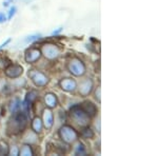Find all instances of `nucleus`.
<instances>
[{
	"label": "nucleus",
	"instance_id": "obj_1",
	"mask_svg": "<svg viewBox=\"0 0 158 156\" xmlns=\"http://www.w3.org/2000/svg\"><path fill=\"white\" fill-rule=\"evenodd\" d=\"M27 115L24 112H20L19 110L13 113V116L7 122V131L13 134H17L27 128Z\"/></svg>",
	"mask_w": 158,
	"mask_h": 156
},
{
	"label": "nucleus",
	"instance_id": "obj_2",
	"mask_svg": "<svg viewBox=\"0 0 158 156\" xmlns=\"http://www.w3.org/2000/svg\"><path fill=\"white\" fill-rule=\"evenodd\" d=\"M71 116L74 119V121L80 127H86L90 124L91 117L85 113V111L81 106H74L71 109Z\"/></svg>",
	"mask_w": 158,
	"mask_h": 156
},
{
	"label": "nucleus",
	"instance_id": "obj_3",
	"mask_svg": "<svg viewBox=\"0 0 158 156\" xmlns=\"http://www.w3.org/2000/svg\"><path fill=\"white\" fill-rule=\"evenodd\" d=\"M60 138L65 144H73L78 139V133L71 126H63L59 130Z\"/></svg>",
	"mask_w": 158,
	"mask_h": 156
},
{
	"label": "nucleus",
	"instance_id": "obj_4",
	"mask_svg": "<svg viewBox=\"0 0 158 156\" xmlns=\"http://www.w3.org/2000/svg\"><path fill=\"white\" fill-rule=\"evenodd\" d=\"M68 69L74 76H82L85 73V65L79 58L74 57L68 63Z\"/></svg>",
	"mask_w": 158,
	"mask_h": 156
},
{
	"label": "nucleus",
	"instance_id": "obj_5",
	"mask_svg": "<svg viewBox=\"0 0 158 156\" xmlns=\"http://www.w3.org/2000/svg\"><path fill=\"white\" fill-rule=\"evenodd\" d=\"M29 76L36 86H45L49 83V77L40 71L32 70L29 72Z\"/></svg>",
	"mask_w": 158,
	"mask_h": 156
},
{
	"label": "nucleus",
	"instance_id": "obj_6",
	"mask_svg": "<svg viewBox=\"0 0 158 156\" xmlns=\"http://www.w3.org/2000/svg\"><path fill=\"white\" fill-rule=\"evenodd\" d=\"M41 53L44 55V57L48 58L49 60H54L56 58L59 57L60 50L57 45L53 44V43H48V44H44L42 47Z\"/></svg>",
	"mask_w": 158,
	"mask_h": 156
},
{
	"label": "nucleus",
	"instance_id": "obj_7",
	"mask_svg": "<svg viewBox=\"0 0 158 156\" xmlns=\"http://www.w3.org/2000/svg\"><path fill=\"white\" fill-rule=\"evenodd\" d=\"M41 56H42L41 50H39V48H32L27 50L24 58L27 63H34L39 60L40 58H41Z\"/></svg>",
	"mask_w": 158,
	"mask_h": 156
},
{
	"label": "nucleus",
	"instance_id": "obj_8",
	"mask_svg": "<svg viewBox=\"0 0 158 156\" xmlns=\"http://www.w3.org/2000/svg\"><path fill=\"white\" fill-rule=\"evenodd\" d=\"M23 73V68L19 65H10L6 68V75L10 78H18Z\"/></svg>",
	"mask_w": 158,
	"mask_h": 156
},
{
	"label": "nucleus",
	"instance_id": "obj_9",
	"mask_svg": "<svg viewBox=\"0 0 158 156\" xmlns=\"http://www.w3.org/2000/svg\"><path fill=\"white\" fill-rule=\"evenodd\" d=\"M93 86H94V82L92 79L90 78L85 79V80L80 83V86H79V94L83 97L90 95L91 92L93 91Z\"/></svg>",
	"mask_w": 158,
	"mask_h": 156
},
{
	"label": "nucleus",
	"instance_id": "obj_10",
	"mask_svg": "<svg viewBox=\"0 0 158 156\" xmlns=\"http://www.w3.org/2000/svg\"><path fill=\"white\" fill-rule=\"evenodd\" d=\"M60 88L65 92H74L77 88V82L75 79L72 78H64L61 79L59 82Z\"/></svg>",
	"mask_w": 158,
	"mask_h": 156
},
{
	"label": "nucleus",
	"instance_id": "obj_11",
	"mask_svg": "<svg viewBox=\"0 0 158 156\" xmlns=\"http://www.w3.org/2000/svg\"><path fill=\"white\" fill-rule=\"evenodd\" d=\"M42 122H43V126L47 128L48 130L51 129L53 127V124H54V115H53L52 111L50 109H45L43 111Z\"/></svg>",
	"mask_w": 158,
	"mask_h": 156
},
{
	"label": "nucleus",
	"instance_id": "obj_12",
	"mask_svg": "<svg viewBox=\"0 0 158 156\" xmlns=\"http://www.w3.org/2000/svg\"><path fill=\"white\" fill-rule=\"evenodd\" d=\"M44 102H45V106H47L49 109L55 108V107L58 104L57 97H56L55 94H53V93H47V94H45Z\"/></svg>",
	"mask_w": 158,
	"mask_h": 156
},
{
	"label": "nucleus",
	"instance_id": "obj_13",
	"mask_svg": "<svg viewBox=\"0 0 158 156\" xmlns=\"http://www.w3.org/2000/svg\"><path fill=\"white\" fill-rule=\"evenodd\" d=\"M82 109L85 111V113L89 115L90 117H94L97 113V108L96 106L91 101H85L82 104Z\"/></svg>",
	"mask_w": 158,
	"mask_h": 156
},
{
	"label": "nucleus",
	"instance_id": "obj_14",
	"mask_svg": "<svg viewBox=\"0 0 158 156\" xmlns=\"http://www.w3.org/2000/svg\"><path fill=\"white\" fill-rule=\"evenodd\" d=\"M43 128V122L40 119V117H35L32 121V130L35 133H41Z\"/></svg>",
	"mask_w": 158,
	"mask_h": 156
},
{
	"label": "nucleus",
	"instance_id": "obj_15",
	"mask_svg": "<svg viewBox=\"0 0 158 156\" xmlns=\"http://www.w3.org/2000/svg\"><path fill=\"white\" fill-rule=\"evenodd\" d=\"M38 98V93L36 91H30L29 93L27 94V97H25V100L24 102L25 103H27V104H32V103H34L35 101H36V99Z\"/></svg>",
	"mask_w": 158,
	"mask_h": 156
},
{
	"label": "nucleus",
	"instance_id": "obj_16",
	"mask_svg": "<svg viewBox=\"0 0 158 156\" xmlns=\"http://www.w3.org/2000/svg\"><path fill=\"white\" fill-rule=\"evenodd\" d=\"M19 155L21 156H33L34 155V151H33L32 147L30 145H24L19 150Z\"/></svg>",
	"mask_w": 158,
	"mask_h": 156
},
{
	"label": "nucleus",
	"instance_id": "obj_17",
	"mask_svg": "<svg viewBox=\"0 0 158 156\" xmlns=\"http://www.w3.org/2000/svg\"><path fill=\"white\" fill-rule=\"evenodd\" d=\"M20 108H21V101H20V99L18 98L13 99L11 101V106H10V111H11L12 113H14V112L18 111Z\"/></svg>",
	"mask_w": 158,
	"mask_h": 156
},
{
	"label": "nucleus",
	"instance_id": "obj_18",
	"mask_svg": "<svg viewBox=\"0 0 158 156\" xmlns=\"http://www.w3.org/2000/svg\"><path fill=\"white\" fill-rule=\"evenodd\" d=\"M75 155H85L86 154V151H85V147L82 142H78L77 145L75 148Z\"/></svg>",
	"mask_w": 158,
	"mask_h": 156
},
{
	"label": "nucleus",
	"instance_id": "obj_19",
	"mask_svg": "<svg viewBox=\"0 0 158 156\" xmlns=\"http://www.w3.org/2000/svg\"><path fill=\"white\" fill-rule=\"evenodd\" d=\"M9 145L6 141H3V140H1L0 141V155H7L9 154Z\"/></svg>",
	"mask_w": 158,
	"mask_h": 156
},
{
	"label": "nucleus",
	"instance_id": "obj_20",
	"mask_svg": "<svg viewBox=\"0 0 158 156\" xmlns=\"http://www.w3.org/2000/svg\"><path fill=\"white\" fill-rule=\"evenodd\" d=\"M81 135H82L85 138H86V139H91V138L94 137V132H93V130L90 129V128H85V129L82 130Z\"/></svg>",
	"mask_w": 158,
	"mask_h": 156
},
{
	"label": "nucleus",
	"instance_id": "obj_21",
	"mask_svg": "<svg viewBox=\"0 0 158 156\" xmlns=\"http://www.w3.org/2000/svg\"><path fill=\"white\" fill-rule=\"evenodd\" d=\"M40 38H41V35L39 34H34V35H30V36H27L25 38V43H32V42H35L37 41V40H39Z\"/></svg>",
	"mask_w": 158,
	"mask_h": 156
},
{
	"label": "nucleus",
	"instance_id": "obj_22",
	"mask_svg": "<svg viewBox=\"0 0 158 156\" xmlns=\"http://www.w3.org/2000/svg\"><path fill=\"white\" fill-rule=\"evenodd\" d=\"M16 11H17L16 6H12L11 9H10V11H9V16H7V19H12L13 16L16 14Z\"/></svg>",
	"mask_w": 158,
	"mask_h": 156
},
{
	"label": "nucleus",
	"instance_id": "obj_23",
	"mask_svg": "<svg viewBox=\"0 0 158 156\" xmlns=\"http://www.w3.org/2000/svg\"><path fill=\"white\" fill-rule=\"evenodd\" d=\"M9 154H11V155H19L18 148H17L16 145H14V147H13L12 149H11V151H9Z\"/></svg>",
	"mask_w": 158,
	"mask_h": 156
},
{
	"label": "nucleus",
	"instance_id": "obj_24",
	"mask_svg": "<svg viewBox=\"0 0 158 156\" xmlns=\"http://www.w3.org/2000/svg\"><path fill=\"white\" fill-rule=\"evenodd\" d=\"M6 21V16L3 14V13L0 12V23H3V22Z\"/></svg>",
	"mask_w": 158,
	"mask_h": 156
},
{
	"label": "nucleus",
	"instance_id": "obj_25",
	"mask_svg": "<svg viewBox=\"0 0 158 156\" xmlns=\"http://www.w3.org/2000/svg\"><path fill=\"white\" fill-rule=\"evenodd\" d=\"M100 92H101V89L100 88H97V90H96V99H97L98 101H100Z\"/></svg>",
	"mask_w": 158,
	"mask_h": 156
},
{
	"label": "nucleus",
	"instance_id": "obj_26",
	"mask_svg": "<svg viewBox=\"0 0 158 156\" xmlns=\"http://www.w3.org/2000/svg\"><path fill=\"white\" fill-rule=\"evenodd\" d=\"M61 31H62V27H58L57 30H56V31H54V32L52 33V35H53V36H54V35H57V34H59V33L61 32Z\"/></svg>",
	"mask_w": 158,
	"mask_h": 156
},
{
	"label": "nucleus",
	"instance_id": "obj_27",
	"mask_svg": "<svg viewBox=\"0 0 158 156\" xmlns=\"http://www.w3.org/2000/svg\"><path fill=\"white\" fill-rule=\"evenodd\" d=\"M10 42H11V39H7L6 42L2 43V44L0 45V50H1V48H3L4 47H6V44H7V43H10Z\"/></svg>",
	"mask_w": 158,
	"mask_h": 156
},
{
	"label": "nucleus",
	"instance_id": "obj_28",
	"mask_svg": "<svg viewBox=\"0 0 158 156\" xmlns=\"http://www.w3.org/2000/svg\"><path fill=\"white\" fill-rule=\"evenodd\" d=\"M9 6V1L3 2V6Z\"/></svg>",
	"mask_w": 158,
	"mask_h": 156
},
{
	"label": "nucleus",
	"instance_id": "obj_29",
	"mask_svg": "<svg viewBox=\"0 0 158 156\" xmlns=\"http://www.w3.org/2000/svg\"><path fill=\"white\" fill-rule=\"evenodd\" d=\"M7 1H9V2H11V1H13V0H7Z\"/></svg>",
	"mask_w": 158,
	"mask_h": 156
}]
</instances>
